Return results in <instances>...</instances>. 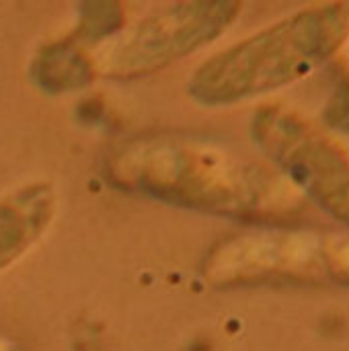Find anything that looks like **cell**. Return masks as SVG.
I'll return each instance as SVG.
<instances>
[{"mask_svg":"<svg viewBox=\"0 0 349 351\" xmlns=\"http://www.w3.org/2000/svg\"><path fill=\"white\" fill-rule=\"evenodd\" d=\"M107 181L179 208L290 226L302 195L263 165L193 132H148L121 142L105 160Z\"/></svg>","mask_w":349,"mask_h":351,"instance_id":"obj_1","label":"cell"},{"mask_svg":"<svg viewBox=\"0 0 349 351\" xmlns=\"http://www.w3.org/2000/svg\"><path fill=\"white\" fill-rule=\"evenodd\" d=\"M97 68L72 39L56 41L39 49L31 64V78L45 93L62 95L93 82Z\"/></svg>","mask_w":349,"mask_h":351,"instance_id":"obj_7","label":"cell"},{"mask_svg":"<svg viewBox=\"0 0 349 351\" xmlns=\"http://www.w3.org/2000/svg\"><path fill=\"white\" fill-rule=\"evenodd\" d=\"M125 23V10L121 2H84L80 4L78 23L72 39L97 41L113 35Z\"/></svg>","mask_w":349,"mask_h":351,"instance_id":"obj_8","label":"cell"},{"mask_svg":"<svg viewBox=\"0 0 349 351\" xmlns=\"http://www.w3.org/2000/svg\"><path fill=\"white\" fill-rule=\"evenodd\" d=\"M323 237L290 226H263L218 241L202 263L214 288L325 280Z\"/></svg>","mask_w":349,"mask_h":351,"instance_id":"obj_5","label":"cell"},{"mask_svg":"<svg viewBox=\"0 0 349 351\" xmlns=\"http://www.w3.org/2000/svg\"><path fill=\"white\" fill-rule=\"evenodd\" d=\"M325 123L331 130L349 134V74L339 80L331 99L325 105Z\"/></svg>","mask_w":349,"mask_h":351,"instance_id":"obj_10","label":"cell"},{"mask_svg":"<svg viewBox=\"0 0 349 351\" xmlns=\"http://www.w3.org/2000/svg\"><path fill=\"white\" fill-rule=\"evenodd\" d=\"M0 351H19V350H16V346H14L10 339H6L4 335H0Z\"/></svg>","mask_w":349,"mask_h":351,"instance_id":"obj_11","label":"cell"},{"mask_svg":"<svg viewBox=\"0 0 349 351\" xmlns=\"http://www.w3.org/2000/svg\"><path fill=\"white\" fill-rule=\"evenodd\" d=\"M234 0L169 4L136 23L105 56L101 72L132 80L154 74L216 41L241 14Z\"/></svg>","mask_w":349,"mask_h":351,"instance_id":"obj_4","label":"cell"},{"mask_svg":"<svg viewBox=\"0 0 349 351\" xmlns=\"http://www.w3.org/2000/svg\"><path fill=\"white\" fill-rule=\"evenodd\" d=\"M251 136L300 195L349 226V150L339 140L282 103L255 111Z\"/></svg>","mask_w":349,"mask_h":351,"instance_id":"obj_3","label":"cell"},{"mask_svg":"<svg viewBox=\"0 0 349 351\" xmlns=\"http://www.w3.org/2000/svg\"><path fill=\"white\" fill-rule=\"evenodd\" d=\"M348 37V2L302 8L206 60L189 76L187 95L204 107H226L269 95L311 76L346 45Z\"/></svg>","mask_w":349,"mask_h":351,"instance_id":"obj_2","label":"cell"},{"mask_svg":"<svg viewBox=\"0 0 349 351\" xmlns=\"http://www.w3.org/2000/svg\"><path fill=\"white\" fill-rule=\"evenodd\" d=\"M53 216V191L29 185L0 199V269L16 261L47 228Z\"/></svg>","mask_w":349,"mask_h":351,"instance_id":"obj_6","label":"cell"},{"mask_svg":"<svg viewBox=\"0 0 349 351\" xmlns=\"http://www.w3.org/2000/svg\"><path fill=\"white\" fill-rule=\"evenodd\" d=\"M323 271L325 280L349 286V237H335L325 241Z\"/></svg>","mask_w":349,"mask_h":351,"instance_id":"obj_9","label":"cell"}]
</instances>
